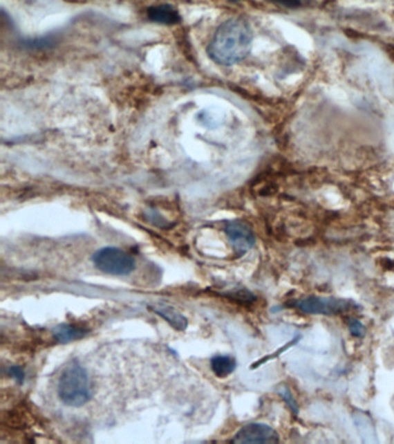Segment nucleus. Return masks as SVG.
Segmentation results:
<instances>
[{"instance_id":"9b49d317","label":"nucleus","mask_w":394,"mask_h":444,"mask_svg":"<svg viewBox=\"0 0 394 444\" xmlns=\"http://www.w3.org/2000/svg\"><path fill=\"white\" fill-rule=\"evenodd\" d=\"M53 42L50 37H39V39H26L22 46L29 50L46 49L48 46H53Z\"/></svg>"},{"instance_id":"9d476101","label":"nucleus","mask_w":394,"mask_h":444,"mask_svg":"<svg viewBox=\"0 0 394 444\" xmlns=\"http://www.w3.org/2000/svg\"><path fill=\"white\" fill-rule=\"evenodd\" d=\"M236 367L237 362L232 356L216 355L211 360V369L220 378H225L232 374Z\"/></svg>"},{"instance_id":"20e7f679","label":"nucleus","mask_w":394,"mask_h":444,"mask_svg":"<svg viewBox=\"0 0 394 444\" xmlns=\"http://www.w3.org/2000/svg\"><path fill=\"white\" fill-rule=\"evenodd\" d=\"M295 307L302 313L309 315H332L342 314L355 308V304L348 300L337 299V297H321V296H309L302 300L296 301Z\"/></svg>"},{"instance_id":"39448f33","label":"nucleus","mask_w":394,"mask_h":444,"mask_svg":"<svg viewBox=\"0 0 394 444\" xmlns=\"http://www.w3.org/2000/svg\"><path fill=\"white\" fill-rule=\"evenodd\" d=\"M276 432L266 423H254L242 427L232 438V443H278Z\"/></svg>"},{"instance_id":"6e6552de","label":"nucleus","mask_w":394,"mask_h":444,"mask_svg":"<svg viewBox=\"0 0 394 444\" xmlns=\"http://www.w3.org/2000/svg\"><path fill=\"white\" fill-rule=\"evenodd\" d=\"M151 309L178 331H184L187 328V317L180 311H177L176 308L168 306V304H156V306H153Z\"/></svg>"},{"instance_id":"1a4fd4ad","label":"nucleus","mask_w":394,"mask_h":444,"mask_svg":"<svg viewBox=\"0 0 394 444\" xmlns=\"http://www.w3.org/2000/svg\"><path fill=\"white\" fill-rule=\"evenodd\" d=\"M87 333L86 329L77 325L73 324H59L53 330V335L57 342L60 344H67V342L79 340L82 337H85Z\"/></svg>"},{"instance_id":"423d86ee","label":"nucleus","mask_w":394,"mask_h":444,"mask_svg":"<svg viewBox=\"0 0 394 444\" xmlns=\"http://www.w3.org/2000/svg\"><path fill=\"white\" fill-rule=\"evenodd\" d=\"M225 233L234 250L240 254H245L251 250L256 243V237L252 230L247 226V223L238 220L227 222Z\"/></svg>"},{"instance_id":"4468645a","label":"nucleus","mask_w":394,"mask_h":444,"mask_svg":"<svg viewBox=\"0 0 394 444\" xmlns=\"http://www.w3.org/2000/svg\"><path fill=\"white\" fill-rule=\"evenodd\" d=\"M8 375H10L11 378H15V381L20 382V383H22L24 380H25V371L18 366H13L11 367V368H8Z\"/></svg>"},{"instance_id":"ddd939ff","label":"nucleus","mask_w":394,"mask_h":444,"mask_svg":"<svg viewBox=\"0 0 394 444\" xmlns=\"http://www.w3.org/2000/svg\"><path fill=\"white\" fill-rule=\"evenodd\" d=\"M348 328L349 331H350V333H352L354 337L362 338L363 335H366V328H364V325H363L359 320H356V318H349Z\"/></svg>"},{"instance_id":"2eb2a0df","label":"nucleus","mask_w":394,"mask_h":444,"mask_svg":"<svg viewBox=\"0 0 394 444\" xmlns=\"http://www.w3.org/2000/svg\"><path fill=\"white\" fill-rule=\"evenodd\" d=\"M268 1L282 5V6H285V8H296L301 6V0H268Z\"/></svg>"},{"instance_id":"0eeeda50","label":"nucleus","mask_w":394,"mask_h":444,"mask_svg":"<svg viewBox=\"0 0 394 444\" xmlns=\"http://www.w3.org/2000/svg\"><path fill=\"white\" fill-rule=\"evenodd\" d=\"M147 17L151 21L161 25H177L182 20L176 8L166 4L148 8Z\"/></svg>"},{"instance_id":"7ed1b4c3","label":"nucleus","mask_w":394,"mask_h":444,"mask_svg":"<svg viewBox=\"0 0 394 444\" xmlns=\"http://www.w3.org/2000/svg\"><path fill=\"white\" fill-rule=\"evenodd\" d=\"M92 261L100 271L110 275H129L135 270V261L120 248L106 247L94 252Z\"/></svg>"},{"instance_id":"f8f14e48","label":"nucleus","mask_w":394,"mask_h":444,"mask_svg":"<svg viewBox=\"0 0 394 444\" xmlns=\"http://www.w3.org/2000/svg\"><path fill=\"white\" fill-rule=\"evenodd\" d=\"M279 394H280V396L283 398V400L287 403V405L289 406V409H292V412L294 413V414H299V404L296 403L295 398H294V396L292 395V392L289 390L288 387H285V385L281 387V388L279 389Z\"/></svg>"},{"instance_id":"f03ea898","label":"nucleus","mask_w":394,"mask_h":444,"mask_svg":"<svg viewBox=\"0 0 394 444\" xmlns=\"http://www.w3.org/2000/svg\"><path fill=\"white\" fill-rule=\"evenodd\" d=\"M58 396L67 406L80 407L91 400L88 374L79 363H72L64 370L58 382Z\"/></svg>"},{"instance_id":"dca6fc26","label":"nucleus","mask_w":394,"mask_h":444,"mask_svg":"<svg viewBox=\"0 0 394 444\" xmlns=\"http://www.w3.org/2000/svg\"><path fill=\"white\" fill-rule=\"evenodd\" d=\"M230 1H240V0H230Z\"/></svg>"},{"instance_id":"f257e3e1","label":"nucleus","mask_w":394,"mask_h":444,"mask_svg":"<svg viewBox=\"0 0 394 444\" xmlns=\"http://www.w3.org/2000/svg\"><path fill=\"white\" fill-rule=\"evenodd\" d=\"M254 41V33L244 19H228L218 26L207 46V53L213 62L232 66L247 58Z\"/></svg>"}]
</instances>
